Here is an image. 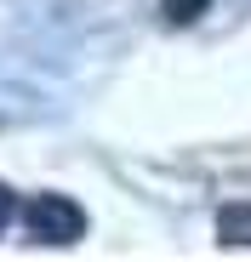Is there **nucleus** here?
I'll return each mask as SVG.
<instances>
[{"mask_svg": "<svg viewBox=\"0 0 251 262\" xmlns=\"http://www.w3.org/2000/svg\"><path fill=\"white\" fill-rule=\"evenodd\" d=\"M12 211H17V200H12V188H0V228L12 223Z\"/></svg>", "mask_w": 251, "mask_h": 262, "instance_id": "4", "label": "nucleus"}, {"mask_svg": "<svg viewBox=\"0 0 251 262\" xmlns=\"http://www.w3.org/2000/svg\"><path fill=\"white\" fill-rule=\"evenodd\" d=\"M23 223H29V234L40 245H74L80 234H86V211H80L74 200H63V194H34L23 205Z\"/></svg>", "mask_w": 251, "mask_h": 262, "instance_id": "1", "label": "nucleus"}, {"mask_svg": "<svg viewBox=\"0 0 251 262\" xmlns=\"http://www.w3.org/2000/svg\"><path fill=\"white\" fill-rule=\"evenodd\" d=\"M217 239L228 251H245L251 245V205H223L217 211Z\"/></svg>", "mask_w": 251, "mask_h": 262, "instance_id": "2", "label": "nucleus"}, {"mask_svg": "<svg viewBox=\"0 0 251 262\" xmlns=\"http://www.w3.org/2000/svg\"><path fill=\"white\" fill-rule=\"evenodd\" d=\"M205 6H212V0H165V17H172V23H194Z\"/></svg>", "mask_w": 251, "mask_h": 262, "instance_id": "3", "label": "nucleus"}]
</instances>
